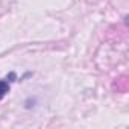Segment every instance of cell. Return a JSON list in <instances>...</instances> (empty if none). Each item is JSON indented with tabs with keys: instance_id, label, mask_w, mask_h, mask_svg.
I'll use <instances>...</instances> for the list:
<instances>
[{
	"instance_id": "cell-1",
	"label": "cell",
	"mask_w": 129,
	"mask_h": 129,
	"mask_svg": "<svg viewBox=\"0 0 129 129\" xmlns=\"http://www.w3.org/2000/svg\"><path fill=\"white\" fill-rule=\"evenodd\" d=\"M8 93H9V81L0 79V100H2Z\"/></svg>"
}]
</instances>
